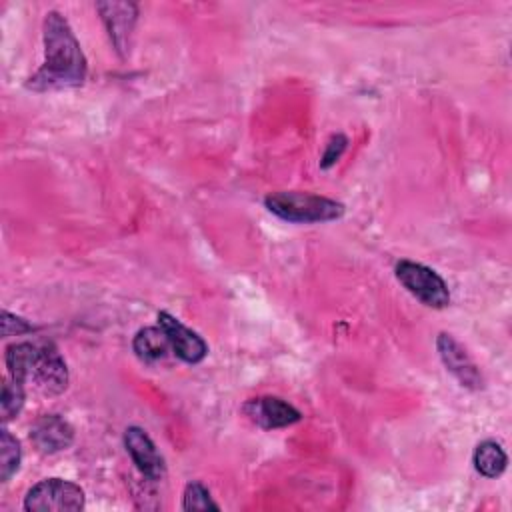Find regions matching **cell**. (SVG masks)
<instances>
[{"instance_id": "obj_5", "label": "cell", "mask_w": 512, "mask_h": 512, "mask_svg": "<svg viewBox=\"0 0 512 512\" xmlns=\"http://www.w3.org/2000/svg\"><path fill=\"white\" fill-rule=\"evenodd\" d=\"M84 508V490L62 478H46L24 496L28 512H78Z\"/></svg>"}, {"instance_id": "obj_18", "label": "cell", "mask_w": 512, "mask_h": 512, "mask_svg": "<svg viewBox=\"0 0 512 512\" xmlns=\"http://www.w3.org/2000/svg\"><path fill=\"white\" fill-rule=\"evenodd\" d=\"M34 326L28 324L24 318L2 310V336H20V334H28L32 332Z\"/></svg>"}, {"instance_id": "obj_7", "label": "cell", "mask_w": 512, "mask_h": 512, "mask_svg": "<svg viewBox=\"0 0 512 512\" xmlns=\"http://www.w3.org/2000/svg\"><path fill=\"white\" fill-rule=\"evenodd\" d=\"M158 326L166 332L172 352L182 362L198 364L206 358L208 344L204 342V338L198 332H194L192 328H188L186 324H182L176 316H172L166 310L158 312Z\"/></svg>"}, {"instance_id": "obj_14", "label": "cell", "mask_w": 512, "mask_h": 512, "mask_svg": "<svg viewBox=\"0 0 512 512\" xmlns=\"http://www.w3.org/2000/svg\"><path fill=\"white\" fill-rule=\"evenodd\" d=\"M22 458L20 442L6 430H0V480L8 482L12 474L18 470Z\"/></svg>"}, {"instance_id": "obj_13", "label": "cell", "mask_w": 512, "mask_h": 512, "mask_svg": "<svg viewBox=\"0 0 512 512\" xmlns=\"http://www.w3.org/2000/svg\"><path fill=\"white\" fill-rule=\"evenodd\" d=\"M472 464L484 478H498L508 464L504 448L496 440H482L472 454Z\"/></svg>"}, {"instance_id": "obj_3", "label": "cell", "mask_w": 512, "mask_h": 512, "mask_svg": "<svg viewBox=\"0 0 512 512\" xmlns=\"http://www.w3.org/2000/svg\"><path fill=\"white\" fill-rule=\"evenodd\" d=\"M264 206L290 224H316L338 220L344 214V204L308 192H272L264 198Z\"/></svg>"}, {"instance_id": "obj_9", "label": "cell", "mask_w": 512, "mask_h": 512, "mask_svg": "<svg viewBox=\"0 0 512 512\" xmlns=\"http://www.w3.org/2000/svg\"><path fill=\"white\" fill-rule=\"evenodd\" d=\"M242 412L248 416L250 422L264 430L286 428L302 420L300 410L278 396H260L252 398L242 406Z\"/></svg>"}, {"instance_id": "obj_15", "label": "cell", "mask_w": 512, "mask_h": 512, "mask_svg": "<svg viewBox=\"0 0 512 512\" xmlns=\"http://www.w3.org/2000/svg\"><path fill=\"white\" fill-rule=\"evenodd\" d=\"M24 406V384L14 380L12 376L2 380V396H0V416L2 422L12 420L20 414Z\"/></svg>"}, {"instance_id": "obj_1", "label": "cell", "mask_w": 512, "mask_h": 512, "mask_svg": "<svg viewBox=\"0 0 512 512\" xmlns=\"http://www.w3.org/2000/svg\"><path fill=\"white\" fill-rule=\"evenodd\" d=\"M44 38V62L26 80V88L32 92H54L78 88L86 80L88 62L76 40L68 20L50 10L42 24Z\"/></svg>"}, {"instance_id": "obj_4", "label": "cell", "mask_w": 512, "mask_h": 512, "mask_svg": "<svg viewBox=\"0 0 512 512\" xmlns=\"http://www.w3.org/2000/svg\"><path fill=\"white\" fill-rule=\"evenodd\" d=\"M394 274H396L398 282L424 306L442 310L450 304L448 284L436 270H432L420 262L400 260L394 268Z\"/></svg>"}, {"instance_id": "obj_11", "label": "cell", "mask_w": 512, "mask_h": 512, "mask_svg": "<svg viewBox=\"0 0 512 512\" xmlns=\"http://www.w3.org/2000/svg\"><path fill=\"white\" fill-rule=\"evenodd\" d=\"M30 440L42 454H56L74 442L72 426L58 414H44L30 426Z\"/></svg>"}, {"instance_id": "obj_12", "label": "cell", "mask_w": 512, "mask_h": 512, "mask_svg": "<svg viewBox=\"0 0 512 512\" xmlns=\"http://www.w3.org/2000/svg\"><path fill=\"white\" fill-rule=\"evenodd\" d=\"M132 348L134 354L146 364L162 360L168 354V350H172L168 336L160 326L140 328L132 340Z\"/></svg>"}, {"instance_id": "obj_16", "label": "cell", "mask_w": 512, "mask_h": 512, "mask_svg": "<svg viewBox=\"0 0 512 512\" xmlns=\"http://www.w3.org/2000/svg\"><path fill=\"white\" fill-rule=\"evenodd\" d=\"M182 510H220V506L212 500L208 488L202 482H188L182 494Z\"/></svg>"}, {"instance_id": "obj_10", "label": "cell", "mask_w": 512, "mask_h": 512, "mask_svg": "<svg viewBox=\"0 0 512 512\" xmlns=\"http://www.w3.org/2000/svg\"><path fill=\"white\" fill-rule=\"evenodd\" d=\"M96 10L108 30V36L120 56L130 50V36L136 24L138 8L132 2H98Z\"/></svg>"}, {"instance_id": "obj_2", "label": "cell", "mask_w": 512, "mask_h": 512, "mask_svg": "<svg viewBox=\"0 0 512 512\" xmlns=\"http://www.w3.org/2000/svg\"><path fill=\"white\" fill-rule=\"evenodd\" d=\"M8 374L28 384L32 382L42 394L54 396L68 386V368L58 348L50 340L14 342L4 354Z\"/></svg>"}, {"instance_id": "obj_6", "label": "cell", "mask_w": 512, "mask_h": 512, "mask_svg": "<svg viewBox=\"0 0 512 512\" xmlns=\"http://www.w3.org/2000/svg\"><path fill=\"white\" fill-rule=\"evenodd\" d=\"M436 348H438V356H440L442 364L446 366V370L464 388L480 390L484 386V378H482L478 366L474 364V360L470 358L466 348L452 334L440 332L436 338Z\"/></svg>"}, {"instance_id": "obj_8", "label": "cell", "mask_w": 512, "mask_h": 512, "mask_svg": "<svg viewBox=\"0 0 512 512\" xmlns=\"http://www.w3.org/2000/svg\"><path fill=\"white\" fill-rule=\"evenodd\" d=\"M124 446L134 466L144 478L158 482L166 476V462L162 454L158 452L152 438L140 426H128L124 430Z\"/></svg>"}, {"instance_id": "obj_17", "label": "cell", "mask_w": 512, "mask_h": 512, "mask_svg": "<svg viewBox=\"0 0 512 512\" xmlns=\"http://www.w3.org/2000/svg\"><path fill=\"white\" fill-rule=\"evenodd\" d=\"M346 144H348V138L344 134H334L328 144H326V150H324V156L320 160V168L328 170L330 166H334L338 162V158L342 156V152L346 150Z\"/></svg>"}]
</instances>
